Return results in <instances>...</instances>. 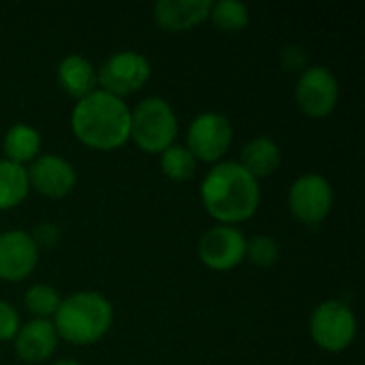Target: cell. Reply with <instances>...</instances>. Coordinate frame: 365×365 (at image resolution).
Returning a JSON list of instances; mask_svg holds the SVG:
<instances>
[{"instance_id":"1","label":"cell","mask_w":365,"mask_h":365,"mask_svg":"<svg viewBox=\"0 0 365 365\" xmlns=\"http://www.w3.org/2000/svg\"><path fill=\"white\" fill-rule=\"evenodd\" d=\"M201 203L216 222L235 227L257 214L261 188L237 160H220L201 182Z\"/></svg>"},{"instance_id":"2","label":"cell","mask_w":365,"mask_h":365,"mask_svg":"<svg viewBox=\"0 0 365 365\" xmlns=\"http://www.w3.org/2000/svg\"><path fill=\"white\" fill-rule=\"evenodd\" d=\"M73 135L88 148L111 152L130 139V107L124 98L94 90L75 103L71 113Z\"/></svg>"},{"instance_id":"3","label":"cell","mask_w":365,"mask_h":365,"mask_svg":"<svg viewBox=\"0 0 365 365\" xmlns=\"http://www.w3.org/2000/svg\"><path fill=\"white\" fill-rule=\"evenodd\" d=\"M51 323L60 340L75 346H90L109 334L113 306L96 291H79L60 302Z\"/></svg>"},{"instance_id":"4","label":"cell","mask_w":365,"mask_h":365,"mask_svg":"<svg viewBox=\"0 0 365 365\" xmlns=\"http://www.w3.org/2000/svg\"><path fill=\"white\" fill-rule=\"evenodd\" d=\"M178 137V115L160 96H148L130 109V139L148 154H160Z\"/></svg>"},{"instance_id":"5","label":"cell","mask_w":365,"mask_h":365,"mask_svg":"<svg viewBox=\"0 0 365 365\" xmlns=\"http://www.w3.org/2000/svg\"><path fill=\"white\" fill-rule=\"evenodd\" d=\"M310 338L327 353L346 351L357 336V317L353 308L340 299L319 304L310 317Z\"/></svg>"},{"instance_id":"6","label":"cell","mask_w":365,"mask_h":365,"mask_svg":"<svg viewBox=\"0 0 365 365\" xmlns=\"http://www.w3.org/2000/svg\"><path fill=\"white\" fill-rule=\"evenodd\" d=\"M152 75L150 60L133 49H122L111 53L98 68H96V83L98 90L124 98L128 94L139 92Z\"/></svg>"},{"instance_id":"7","label":"cell","mask_w":365,"mask_h":365,"mask_svg":"<svg viewBox=\"0 0 365 365\" xmlns=\"http://www.w3.org/2000/svg\"><path fill=\"white\" fill-rule=\"evenodd\" d=\"M233 141V126L225 113L203 111L199 113L186 133V148L197 160L220 163Z\"/></svg>"},{"instance_id":"8","label":"cell","mask_w":365,"mask_h":365,"mask_svg":"<svg viewBox=\"0 0 365 365\" xmlns=\"http://www.w3.org/2000/svg\"><path fill=\"white\" fill-rule=\"evenodd\" d=\"M334 207V188L319 173L299 175L289 190V210L306 227L321 225Z\"/></svg>"},{"instance_id":"9","label":"cell","mask_w":365,"mask_h":365,"mask_svg":"<svg viewBox=\"0 0 365 365\" xmlns=\"http://www.w3.org/2000/svg\"><path fill=\"white\" fill-rule=\"evenodd\" d=\"M295 101L297 107L312 120L327 118L338 101H340V86L336 75L321 64L306 66L299 73L297 86H295Z\"/></svg>"},{"instance_id":"10","label":"cell","mask_w":365,"mask_h":365,"mask_svg":"<svg viewBox=\"0 0 365 365\" xmlns=\"http://www.w3.org/2000/svg\"><path fill=\"white\" fill-rule=\"evenodd\" d=\"M197 252L207 269L229 272L246 259V237L237 227L216 225L203 233Z\"/></svg>"},{"instance_id":"11","label":"cell","mask_w":365,"mask_h":365,"mask_svg":"<svg viewBox=\"0 0 365 365\" xmlns=\"http://www.w3.org/2000/svg\"><path fill=\"white\" fill-rule=\"evenodd\" d=\"M26 173L30 190L49 199L66 197L77 184L75 167L58 154H38L30 167H26Z\"/></svg>"},{"instance_id":"12","label":"cell","mask_w":365,"mask_h":365,"mask_svg":"<svg viewBox=\"0 0 365 365\" xmlns=\"http://www.w3.org/2000/svg\"><path fill=\"white\" fill-rule=\"evenodd\" d=\"M38 263V246L30 233L11 229L0 233V280L19 282L28 278Z\"/></svg>"},{"instance_id":"13","label":"cell","mask_w":365,"mask_h":365,"mask_svg":"<svg viewBox=\"0 0 365 365\" xmlns=\"http://www.w3.org/2000/svg\"><path fill=\"white\" fill-rule=\"evenodd\" d=\"M210 11V0H158L152 6V17L165 32H184L207 21Z\"/></svg>"},{"instance_id":"14","label":"cell","mask_w":365,"mask_h":365,"mask_svg":"<svg viewBox=\"0 0 365 365\" xmlns=\"http://www.w3.org/2000/svg\"><path fill=\"white\" fill-rule=\"evenodd\" d=\"M58 340L60 338L51 321L32 319L19 327L13 344H15V353L19 359L28 364H41V361H47L56 353Z\"/></svg>"},{"instance_id":"15","label":"cell","mask_w":365,"mask_h":365,"mask_svg":"<svg viewBox=\"0 0 365 365\" xmlns=\"http://www.w3.org/2000/svg\"><path fill=\"white\" fill-rule=\"evenodd\" d=\"M56 77L60 88L75 101H81L83 96L92 94L96 90V66L81 53L64 56L58 62Z\"/></svg>"},{"instance_id":"16","label":"cell","mask_w":365,"mask_h":365,"mask_svg":"<svg viewBox=\"0 0 365 365\" xmlns=\"http://www.w3.org/2000/svg\"><path fill=\"white\" fill-rule=\"evenodd\" d=\"M237 163L259 182L278 171L282 163V152L272 137H255L242 148Z\"/></svg>"},{"instance_id":"17","label":"cell","mask_w":365,"mask_h":365,"mask_svg":"<svg viewBox=\"0 0 365 365\" xmlns=\"http://www.w3.org/2000/svg\"><path fill=\"white\" fill-rule=\"evenodd\" d=\"M2 150H4V158L26 167L28 163H32L38 152H41V133L30 126V124H13L2 139Z\"/></svg>"},{"instance_id":"18","label":"cell","mask_w":365,"mask_h":365,"mask_svg":"<svg viewBox=\"0 0 365 365\" xmlns=\"http://www.w3.org/2000/svg\"><path fill=\"white\" fill-rule=\"evenodd\" d=\"M30 192L26 167L0 158V212L17 207Z\"/></svg>"},{"instance_id":"19","label":"cell","mask_w":365,"mask_h":365,"mask_svg":"<svg viewBox=\"0 0 365 365\" xmlns=\"http://www.w3.org/2000/svg\"><path fill=\"white\" fill-rule=\"evenodd\" d=\"M160 171L165 178L173 182H186L197 171V158L190 154L186 145H169L165 152H160Z\"/></svg>"},{"instance_id":"20","label":"cell","mask_w":365,"mask_h":365,"mask_svg":"<svg viewBox=\"0 0 365 365\" xmlns=\"http://www.w3.org/2000/svg\"><path fill=\"white\" fill-rule=\"evenodd\" d=\"M210 19L222 32H240L250 21V11L244 2L237 0H220L212 2Z\"/></svg>"},{"instance_id":"21","label":"cell","mask_w":365,"mask_h":365,"mask_svg":"<svg viewBox=\"0 0 365 365\" xmlns=\"http://www.w3.org/2000/svg\"><path fill=\"white\" fill-rule=\"evenodd\" d=\"M62 297L60 293L51 287V284H32L28 287V291L24 293V304L26 310L34 317V319H53L58 306H60Z\"/></svg>"},{"instance_id":"22","label":"cell","mask_w":365,"mask_h":365,"mask_svg":"<svg viewBox=\"0 0 365 365\" xmlns=\"http://www.w3.org/2000/svg\"><path fill=\"white\" fill-rule=\"evenodd\" d=\"M246 259L257 267H272L280 259V246L269 235H255L246 240Z\"/></svg>"},{"instance_id":"23","label":"cell","mask_w":365,"mask_h":365,"mask_svg":"<svg viewBox=\"0 0 365 365\" xmlns=\"http://www.w3.org/2000/svg\"><path fill=\"white\" fill-rule=\"evenodd\" d=\"M21 327L19 312L4 299H0V342H13Z\"/></svg>"},{"instance_id":"24","label":"cell","mask_w":365,"mask_h":365,"mask_svg":"<svg viewBox=\"0 0 365 365\" xmlns=\"http://www.w3.org/2000/svg\"><path fill=\"white\" fill-rule=\"evenodd\" d=\"M282 64L287 66V71H299L302 73L308 64V56L302 47L291 45L282 51Z\"/></svg>"},{"instance_id":"25","label":"cell","mask_w":365,"mask_h":365,"mask_svg":"<svg viewBox=\"0 0 365 365\" xmlns=\"http://www.w3.org/2000/svg\"><path fill=\"white\" fill-rule=\"evenodd\" d=\"M60 231L51 225V222H43L34 229V233H30V237L34 240L36 246H53L58 242Z\"/></svg>"},{"instance_id":"26","label":"cell","mask_w":365,"mask_h":365,"mask_svg":"<svg viewBox=\"0 0 365 365\" xmlns=\"http://www.w3.org/2000/svg\"><path fill=\"white\" fill-rule=\"evenodd\" d=\"M51 365H81V364H77V361H73V359H58V361H53Z\"/></svg>"}]
</instances>
